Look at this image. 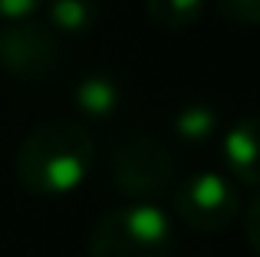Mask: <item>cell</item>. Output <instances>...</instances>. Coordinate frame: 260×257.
Wrapping results in <instances>:
<instances>
[{
    "mask_svg": "<svg viewBox=\"0 0 260 257\" xmlns=\"http://www.w3.org/2000/svg\"><path fill=\"white\" fill-rule=\"evenodd\" d=\"M95 168V139L83 122L53 119L37 125L17 148L13 172L23 191L40 198H59L92 175Z\"/></svg>",
    "mask_w": 260,
    "mask_h": 257,
    "instance_id": "cell-1",
    "label": "cell"
},
{
    "mask_svg": "<svg viewBox=\"0 0 260 257\" xmlns=\"http://www.w3.org/2000/svg\"><path fill=\"white\" fill-rule=\"evenodd\" d=\"M175 224L152 201L106 211L89 234V257H172Z\"/></svg>",
    "mask_w": 260,
    "mask_h": 257,
    "instance_id": "cell-2",
    "label": "cell"
},
{
    "mask_svg": "<svg viewBox=\"0 0 260 257\" xmlns=\"http://www.w3.org/2000/svg\"><path fill=\"white\" fill-rule=\"evenodd\" d=\"M109 178L119 195L132 201H148L172 185L175 158L158 135L132 128L109 148Z\"/></svg>",
    "mask_w": 260,
    "mask_h": 257,
    "instance_id": "cell-3",
    "label": "cell"
},
{
    "mask_svg": "<svg viewBox=\"0 0 260 257\" xmlns=\"http://www.w3.org/2000/svg\"><path fill=\"white\" fill-rule=\"evenodd\" d=\"M241 211L237 188L224 172H191L175 188V214L201 234H217Z\"/></svg>",
    "mask_w": 260,
    "mask_h": 257,
    "instance_id": "cell-4",
    "label": "cell"
},
{
    "mask_svg": "<svg viewBox=\"0 0 260 257\" xmlns=\"http://www.w3.org/2000/svg\"><path fill=\"white\" fill-rule=\"evenodd\" d=\"M59 37L46 23L33 20H13L0 23V70L20 83H37L59 70Z\"/></svg>",
    "mask_w": 260,
    "mask_h": 257,
    "instance_id": "cell-5",
    "label": "cell"
},
{
    "mask_svg": "<svg viewBox=\"0 0 260 257\" xmlns=\"http://www.w3.org/2000/svg\"><path fill=\"white\" fill-rule=\"evenodd\" d=\"M221 158L231 181L260 188V116H244L224 128Z\"/></svg>",
    "mask_w": 260,
    "mask_h": 257,
    "instance_id": "cell-6",
    "label": "cell"
},
{
    "mask_svg": "<svg viewBox=\"0 0 260 257\" xmlns=\"http://www.w3.org/2000/svg\"><path fill=\"white\" fill-rule=\"evenodd\" d=\"M122 99H125L122 83L106 70L86 73V76L73 86V106H76V112L86 122H109V119L122 109Z\"/></svg>",
    "mask_w": 260,
    "mask_h": 257,
    "instance_id": "cell-7",
    "label": "cell"
},
{
    "mask_svg": "<svg viewBox=\"0 0 260 257\" xmlns=\"http://www.w3.org/2000/svg\"><path fill=\"white\" fill-rule=\"evenodd\" d=\"M172 132L184 145H208L221 132V112L208 99H191L178 106V112L172 116Z\"/></svg>",
    "mask_w": 260,
    "mask_h": 257,
    "instance_id": "cell-8",
    "label": "cell"
},
{
    "mask_svg": "<svg viewBox=\"0 0 260 257\" xmlns=\"http://www.w3.org/2000/svg\"><path fill=\"white\" fill-rule=\"evenodd\" d=\"M46 26L53 33H66V37H83V33H92L95 23L102 17L99 0H46Z\"/></svg>",
    "mask_w": 260,
    "mask_h": 257,
    "instance_id": "cell-9",
    "label": "cell"
},
{
    "mask_svg": "<svg viewBox=\"0 0 260 257\" xmlns=\"http://www.w3.org/2000/svg\"><path fill=\"white\" fill-rule=\"evenodd\" d=\"M208 0H145V13L158 30H188L201 20Z\"/></svg>",
    "mask_w": 260,
    "mask_h": 257,
    "instance_id": "cell-10",
    "label": "cell"
},
{
    "mask_svg": "<svg viewBox=\"0 0 260 257\" xmlns=\"http://www.w3.org/2000/svg\"><path fill=\"white\" fill-rule=\"evenodd\" d=\"M217 10L237 26H260V0H217Z\"/></svg>",
    "mask_w": 260,
    "mask_h": 257,
    "instance_id": "cell-11",
    "label": "cell"
},
{
    "mask_svg": "<svg viewBox=\"0 0 260 257\" xmlns=\"http://www.w3.org/2000/svg\"><path fill=\"white\" fill-rule=\"evenodd\" d=\"M46 0H0V20L13 23V20H33L43 10Z\"/></svg>",
    "mask_w": 260,
    "mask_h": 257,
    "instance_id": "cell-12",
    "label": "cell"
},
{
    "mask_svg": "<svg viewBox=\"0 0 260 257\" xmlns=\"http://www.w3.org/2000/svg\"><path fill=\"white\" fill-rule=\"evenodd\" d=\"M244 234H247V244L254 247V254L260 257V191L250 198L247 211H244Z\"/></svg>",
    "mask_w": 260,
    "mask_h": 257,
    "instance_id": "cell-13",
    "label": "cell"
}]
</instances>
